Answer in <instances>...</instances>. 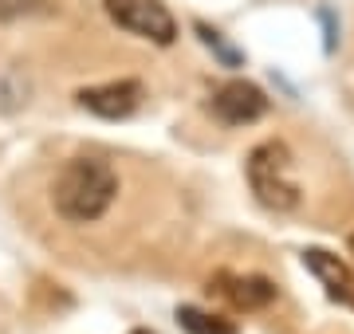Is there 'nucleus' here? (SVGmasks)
I'll return each instance as SVG.
<instances>
[{
  "label": "nucleus",
  "mask_w": 354,
  "mask_h": 334,
  "mask_svg": "<svg viewBox=\"0 0 354 334\" xmlns=\"http://www.w3.org/2000/svg\"><path fill=\"white\" fill-rule=\"evenodd\" d=\"M118 197V173L102 157H71L51 181V208L67 224H95Z\"/></svg>",
  "instance_id": "1"
},
{
  "label": "nucleus",
  "mask_w": 354,
  "mask_h": 334,
  "mask_svg": "<svg viewBox=\"0 0 354 334\" xmlns=\"http://www.w3.org/2000/svg\"><path fill=\"white\" fill-rule=\"evenodd\" d=\"M244 173H248V189L264 208H272V213H295L299 208L304 189L295 181V157L283 141H260L244 161Z\"/></svg>",
  "instance_id": "2"
},
{
  "label": "nucleus",
  "mask_w": 354,
  "mask_h": 334,
  "mask_svg": "<svg viewBox=\"0 0 354 334\" xmlns=\"http://www.w3.org/2000/svg\"><path fill=\"white\" fill-rule=\"evenodd\" d=\"M102 8L122 32L138 39H150V43H162V48H169L177 39V20L158 0H102Z\"/></svg>",
  "instance_id": "3"
},
{
  "label": "nucleus",
  "mask_w": 354,
  "mask_h": 334,
  "mask_svg": "<svg viewBox=\"0 0 354 334\" xmlns=\"http://www.w3.org/2000/svg\"><path fill=\"white\" fill-rule=\"evenodd\" d=\"M142 99H146V90L138 79H114V83H99V87H83L75 95V103L83 110H91L95 118H106V122L130 118L142 106Z\"/></svg>",
  "instance_id": "4"
},
{
  "label": "nucleus",
  "mask_w": 354,
  "mask_h": 334,
  "mask_svg": "<svg viewBox=\"0 0 354 334\" xmlns=\"http://www.w3.org/2000/svg\"><path fill=\"white\" fill-rule=\"evenodd\" d=\"M213 115L225 126H252L268 115V95L248 79H228L213 95Z\"/></svg>",
  "instance_id": "5"
},
{
  "label": "nucleus",
  "mask_w": 354,
  "mask_h": 334,
  "mask_svg": "<svg viewBox=\"0 0 354 334\" xmlns=\"http://www.w3.org/2000/svg\"><path fill=\"white\" fill-rule=\"evenodd\" d=\"M304 268L319 279V287L327 291L330 303L354 311V271L346 268L339 256H330V252H323V248H307L304 252Z\"/></svg>",
  "instance_id": "6"
},
{
  "label": "nucleus",
  "mask_w": 354,
  "mask_h": 334,
  "mask_svg": "<svg viewBox=\"0 0 354 334\" xmlns=\"http://www.w3.org/2000/svg\"><path fill=\"white\" fill-rule=\"evenodd\" d=\"M216 291L225 299H232L241 311H260L276 299V283L264 275H236V271H216L213 275Z\"/></svg>",
  "instance_id": "7"
},
{
  "label": "nucleus",
  "mask_w": 354,
  "mask_h": 334,
  "mask_svg": "<svg viewBox=\"0 0 354 334\" xmlns=\"http://www.w3.org/2000/svg\"><path fill=\"white\" fill-rule=\"evenodd\" d=\"M32 103V75L20 59L0 55V115H16Z\"/></svg>",
  "instance_id": "8"
},
{
  "label": "nucleus",
  "mask_w": 354,
  "mask_h": 334,
  "mask_svg": "<svg viewBox=\"0 0 354 334\" xmlns=\"http://www.w3.org/2000/svg\"><path fill=\"white\" fill-rule=\"evenodd\" d=\"M177 322L189 334H236V322L225 315H209L201 307H177Z\"/></svg>",
  "instance_id": "9"
},
{
  "label": "nucleus",
  "mask_w": 354,
  "mask_h": 334,
  "mask_svg": "<svg viewBox=\"0 0 354 334\" xmlns=\"http://www.w3.org/2000/svg\"><path fill=\"white\" fill-rule=\"evenodd\" d=\"M51 12H55L51 0H0V24L36 20V16H51Z\"/></svg>",
  "instance_id": "10"
},
{
  "label": "nucleus",
  "mask_w": 354,
  "mask_h": 334,
  "mask_svg": "<svg viewBox=\"0 0 354 334\" xmlns=\"http://www.w3.org/2000/svg\"><path fill=\"white\" fill-rule=\"evenodd\" d=\"M197 36H201V43H205V48H209V52H213V55H216V59H221L225 67H241V63H244V55L236 52L232 43H225V36H221L216 28L197 24Z\"/></svg>",
  "instance_id": "11"
},
{
  "label": "nucleus",
  "mask_w": 354,
  "mask_h": 334,
  "mask_svg": "<svg viewBox=\"0 0 354 334\" xmlns=\"http://www.w3.org/2000/svg\"><path fill=\"white\" fill-rule=\"evenodd\" d=\"M346 248H351V256H354V236H351V240H346Z\"/></svg>",
  "instance_id": "12"
},
{
  "label": "nucleus",
  "mask_w": 354,
  "mask_h": 334,
  "mask_svg": "<svg viewBox=\"0 0 354 334\" xmlns=\"http://www.w3.org/2000/svg\"><path fill=\"white\" fill-rule=\"evenodd\" d=\"M130 334H153V331H130Z\"/></svg>",
  "instance_id": "13"
}]
</instances>
